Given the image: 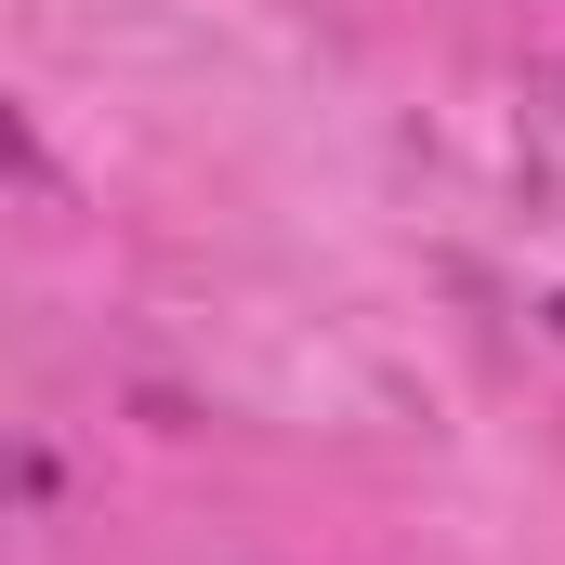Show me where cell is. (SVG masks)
Segmentation results:
<instances>
[{
    "label": "cell",
    "mask_w": 565,
    "mask_h": 565,
    "mask_svg": "<svg viewBox=\"0 0 565 565\" xmlns=\"http://www.w3.org/2000/svg\"><path fill=\"white\" fill-rule=\"evenodd\" d=\"M553 329H565V302H553Z\"/></svg>",
    "instance_id": "1"
}]
</instances>
